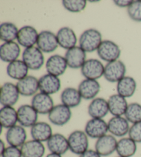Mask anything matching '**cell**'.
<instances>
[{
	"instance_id": "cell-33",
	"label": "cell",
	"mask_w": 141,
	"mask_h": 157,
	"mask_svg": "<svg viewBox=\"0 0 141 157\" xmlns=\"http://www.w3.org/2000/svg\"><path fill=\"white\" fill-rule=\"evenodd\" d=\"M136 82L132 77L125 76L117 84L118 94L124 98H130L134 95L136 89Z\"/></svg>"
},
{
	"instance_id": "cell-3",
	"label": "cell",
	"mask_w": 141,
	"mask_h": 157,
	"mask_svg": "<svg viewBox=\"0 0 141 157\" xmlns=\"http://www.w3.org/2000/svg\"><path fill=\"white\" fill-rule=\"evenodd\" d=\"M22 60L29 69L37 71L44 64V56L39 48L32 47L24 49L22 53Z\"/></svg>"
},
{
	"instance_id": "cell-43",
	"label": "cell",
	"mask_w": 141,
	"mask_h": 157,
	"mask_svg": "<svg viewBox=\"0 0 141 157\" xmlns=\"http://www.w3.org/2000/svg\"><path fill=\"white\" fill-rule=\"evenodd\" d=\"M46 157H62L61 155H59V154H54V153H50L49 154H48Z\"/></svg>"
},
{
	"instance_id": "cell-12",
	"label": "cell",
	"mask_w": 141,
	"mask_h": 157,
	"mask_svg": "<svg viewBox=\"0 0 141 157\" xmlns=\"http://www.w3.org/2000/svg\"><path fill=\"white\" fill-rule=\"evenodd\" d=\"M31 105L39 114H48L53 109L54 102L50 95L40 92L33 96Z\"/></svg>"
},
{
	"instance_id": "cell-34",
	"label": "cell",
	"mask_w": 141,
	"mask_h": 157,
	"mask_svg": "<svg viewBox=\"0 0 141 157\" xmlns=\"http://www.w3.org/2000/svg\"><path fill=\"white\" fill-rule=\"evenodd\" d=\"M19 29L15 24L4 22L0 25V38L4 42H14L17 39Z\"/></svg>"
},
{
	"instance_id": "cell-35",
	"label": "cell",
	"mask_w": 141,
	"mask_h": 157,
	"mask_svg": "<svg viewBox=\"0 0 141 157\" xmlns=\"http://www.w3.org/2000/svg\"><path fill=\"white\" fill-rule=\"evenodd\" d=\"M125 116L129 123L133 124L141 122V105L138 102H132L128 105Z\"/></svg>"
},
{
	"instance_id": "cell-36",
	"label": "cell",
	"mask_w": 141,
	"mask_h": 157,
	"mask_svg": "<svg viewBox=\"0 0 141 157\" xmlns=\"http://www.w3.org/2000/svg\"><path fill=\"white\" fill-rule=\"evenodd\" d=\"M63 7L72 13H79L85 9V0H63L62 2Z\"/></svg>"
},
{
	"instance_id": "cell-40",
	"label": "cell",
	"mask_w": 141,
	"mask_h": 157,
	"mask_svg": "<svg viewBox=\"0 0 141 157\" xmlns=\"http://www.w3.org/2000/svg\"><path fill=\"white\" fill-rule=\"evenodd\" d=\"M79 157H101V156L96 150H88L82 154H81Z\"/></svg>"
},
{
	"instance_id": "cell-22",
	"label": "cell",
	"mask_w": 141,
	"mask_h": 157,
	"mask_svg": "<svg viewBox=\"0 0 141 157\" xmlns=\"http://www.w3.org/2000/svg\"><path fill=\"white\" fill-rule=\"evenodd\" d=\"M56 37L59 46L67 50L76 47L77 43V37L74 31L67 26L59 29L56 33Z\"/></svg>"
},
{
	"instance_id": "cell-5",
	"label": "cell",
	"mask_w": 141,
	"mask_h": 157,
	"mask_svg": "<svg viewBox=\"0 0 141 157\" xmlns=\"http://www.w3.org/2000/svg\"><path fill=\"white\" fill-rule=\"evenodd\" d=\"M126 67L121 60L109 62L105 66L103 76L110 82H118L125 77Z\"/></svg>"
},
{
	"instance_id": "cell-16",
	"label": "cell",
	"mask_w": 141,
	"mask_h": 157,
	"mask_svg": "<svg viewBox=\"0 0 141 157\" xmlns=\"http://www.w3.org/2000/svg\"><path fill=\"white\" fill-rule=\"evenodd\" d=\"M108 132L114 136L123 137L129 133V121L122 116H113L107 123Z\"/></svg>"
},
{
	"instance_id": "cell-8",
	"label": "cell",
	"mask_w": 141,
	"mask_h": 157,
	"mask_svg": "<svg viewBox=\"0 0 141 157\" xmlns=\"http://www.w3.org/2000/svg\"><path fill=\"white\" fill-rule=\"evenodd\" d=\"M17 85L11 82H5L1 87L0 102L3 107H13L20 98Z\"/></svg>"
},
{
	"instance_id": "cell-42",
	"label": "cell",
	"mask_w": 141,
	"mask_h": 157,
	"mask_svg": "<svg viewBox=\"0 0 141 157\" xmlns=\"http://www.w3.org/2000/svg\"><path fill=\"white\" fill-rule=\"evenodd\" d=\"M6 146H5V143L3 140H0V150H1V154L4 152V151L6 150Z\"/></svg>"
},
{
	"instance_id": "cell-32",
	"label": "cell",
	"mask_w": 141,
	"mask_h": 157,
	"mask_svg": "<svg viewBox=\"0 0 141 157\" xmlns=\"http://www.w3.org/2000/svg\"><path fill=\"white\" fill-rule=\"evenodd\" d=\"M136 143L129 137H125L118 140L116 151L119 156L132 157L136 152Z\"/></svg>"
},
{
	"instance_id": "cell-26",
	"label": "cell",
	"mask_w": 141,
	"mask_h": 157,
	"mask_svg": "<svg viewBox=\"0 0 141 157\" xmlns=\"http://www.w3.org/2000/svg\"><path fill=\"white\" fill-rule=\"evenodd\" d=\"M88 112L92 118L103 119L110 112L108 102L103 98H94L89 103Z\"/></svg>"
},
{
	"instance_id": "cell-6",
	"label": "cell",
	"mask_w": 141,
	"mask_h": 157,
	"mask_svg": "<svg viewBox=\"0 0 141 157\" xmlns=\"http://www.w3.org/2000/svg\"><path fill=\"white\" fill-rule=\"evenodd\" d=\"M71 118V109L63 104L55 105L48 113V119L50 122L56 126L65 125L70 121Z\"/></svg>"
},
{
	"instance_id": "cell-13",
	"label": "cell",
	"mask_w": 141,
	"mask_h": 157,
	"mask_svg": "<svg viewBox=\"0 0 141 157\" xmlns=\"http://www.w3.org/2000/svg\"><path fill=\"white\" fill-rule=\"evenodd\" d=\"M39 90L42 93L51 95L57 93L61 86V80L59 77L47 74L42 75L39 79Z\"/></svg>"
},
{
	"instance_id": "cell-1",
	"label": "cell",
	"mask_w": 141,
	"mask_h": 157,
	"mask_svg": "<svg viewBox=\"0 0 141 157\" xmlns=\"http://www.w3.org/2000/svg\"><path fill=\"white\" fill-rule=\"evenodd\" d=\"M102 35L98 30L89 29L81 35L79 47L85 52L92 53L97 51L102 42Z\"/></svg>"
},
{
	"instance_id": "cell-25",
	"label": "cell",
	"mask_w": 141,
	"mask_h": 157,
	"mask_svg": "<svg viewBox=\"0 0 141 157\" xmlns=\"http://www.w3.org/2000/svg\"><path fill=\"white\" fill-rule=\"evenodd\" d=\"M31 134L32 139L39 142H47L52 136V129L45 122H37L31 128Z\"/></svg>"
},
{
	"instance_id": "cell-17",
	"label": "cell",
	"mask_w": 141,
	"mask_h": 157,
	"mask_svg": "<svg viewBox=\"0 0 141 157\" xmlns=\"http://www.w3.org/2000/svg\"><path fill=\"white\" fill-rule=\"evenodd\" d=\"M67 66L70 68L77 69L83 67L86 61V53L80 47H73L70 49L67 50L65 54Z\"/></svg>"
},
{
	"instance_id": "cell-28",
	"label": "cell",
	"mask_w": 141,
	"mask_h": 157,
	"mask_svg": "<svg viewBox=\"0 0 141 157\" xmlns=\"http://www.w3.org/2000/svg\"><path fill=\"white\" fill-rule=\"evenodd\" d=\"M21 150L23 157H43L45 148L43 143L32 139L24 143L21 147Z\"/></svg>"
},
{
	"instance_id": "cell-41",
	"label": "cell",
	"mask_w": 141,
	"mask_h": 157,
	"mask_svg": "<svg viewBox=\"0 0 141 157\" xmlns=\"http://www.w3.org/2000/svg\"><path fill=\"white\" fill-rule=\"evenodd\" d=\"M114 4L116 6H118L119 7L128 8L130 5L132 4L133 1H127V0H116V1H114Z\"/></svg>"
},
{
	"instance_id": "cell-7",
	"label": "cell",
	"mask_w": 141,
	"mask_h": 157,
	"mask_svg": "<svg viewBox=\"0 0 141 157\" xmlns=\"http://www.w3.org/2000/svg\"><path fill=\"white\" fill-rule=\"evenodd\" d=\"M105 67L97 59H89L81 67V74L85 79L97 80L104 74Z\"/></svg>"
},
{
	"instance_id": "cell-15",
	"label": "cell",
	"mask_w": 141,
	"mask_h": 157,
	"mask_svg": "<svg viewBox=\"0 0 141 157\" xmlns=\"http://www.w3.org/2000/svg\"><path fill=\"white\" fill-rule=\"evenodd\" d=\"M117 140L113 135L106 134L97 139L95 150L101 156H108L116 150Z\"/></svg>"
},
{
	"instance_id": "cell-31",
	"label": "cell",
	"mask_w": 141,
	"mask_h": 157,
	"mask_svg": "<svg viewBox=\"0 0 141 157\" xmlns=\"http://www.w3.org/2000/svg\"><path fill=\"white\" fill-rule=\"evenodd\" d=\"M81 94L78 89L73 87H67L62 91L61 94V101L62 104L68 107L74 108L78 106L81 102Z\"/></svg>"
},
{
	"instance_id": "cell-39",
	"label": "cell",
	"mask_w": 141,
	"mask_h": 157,
	"mask_svg": "<svg viewBox=\"0 0 141 157\" xmlns=\"http://www.w3.org/2000/svg\"><path fill=\"white\" fill-rule=\"evenodd\" d=\"M2 157H23L21 148L14 146H9L1 154Z\"/></svg>"
},
{
	"instance_id": "cell-38",
	"label": "cell",
	"mask_w": 141,
	"mask_h": 157,
	"mask_svg": "<svg viewBox=\"0 0 141 157\" xmlns=\"http://www.w3.org/2000/svg\"><path fill=\"white\" fill-rule=\"evenodd\" d=\"M129 137L134 140L136 143H141V122L133 124L130 127L129 131Z\"/></svg>"
},
{
	"instance_id": "cell-27",
	"label": "cell",
	"mask_w": 141,
	"mask_h": 157,
	"mask_svg": "<svg viewBox=\"0 0 141 157\" xmlns=\"http://www.w3.org/2000/svg\"><path fill=\"white\" fill-rule=\"evenodd\" d=\"M109 112L114 116H122L125 115L128 107L125 98L119 94H114L107 101Z\"/></svg>"
},
{
	"instance_id": "cell-19",
	"label": "cell",
	"mask_w": 141,
	"mask_h": 157,
	"mask_svg": "<svg viewBox=\"0 0 141 157\" xmlns=\"http://www.w3.org/2000/svg\"><path fill=\"white\" fill-rule=\"evenodd\" d=\"M26 129L21 125H15L9 129L6 133V140L10 146L20 147L26 142Z\"/></svg>"
},
{
	"instance_id": "cell-29",
	"label": "cell",
	"mask_w": 141,
	"mask_h": 157,
	"mask_svg": "<svg viewBox=\"0 0 141 157\" xmlns=\"http://www.w3.org/2000/svg\"><path fill=\"white\" fill-rule=\"evenodd\" d=\"M29 68L23 60L17 59L8 64L6 71L10 78L18 81L28 76Z\"/></svg>"
},
{
	"instance_id": "cell-20",
	"label": "cell",
	"mask_w": 141,
	"mask_h": 157,
	"mask_svg": "<svg viewBox=\"0 0 141 157\" xmlns=\"http://www.w3.org/2000/svg\"><path fill=\"white\" fill-rule=\"evenodd\" d=\"M17 87L20 95L23 96H32L37 94L39 89V80L32 75H28L17 82Z\"/></svg>"
},
{
	"instance_id": "cell-24",
	"label": "cell",
	"mask_w": 141,
	"mask_h": 157,
	"mask_svg": "<svg viewBox=\"0 0 141 157\" xmlns=\"http://www.w3.org/2000/svg\"><path fill=\"white\" fill-rule=\"evenodd\" d=\"M21 49L17 42H4L0 47V58L5 62H13L17 60L20 55Z\"/></svg>"
},
{
	"instance_id": "cell-9",
	"label": "cell",
	"mask_w": 141,
	"mask_h": 157,
	"mask_svg": "<svg viewBox=\"0 0 141 157\" xmlns=\"http://www.w3.org/2000/svg\"><path fill=\"white\" fill-rule=\"evenodd\" d=\"M37 45L42 52H54L59 46L56 35L50 31H42L39 33Z\"/></svg>"
},
{
	"instance_id": "cell-18",
	"label": "cell",
	"mask_w": 141,
	"mask_h": 157,
	"mask_svg": "<svg viewBox=\"0 0 141 157\" xmlns=\"http://www.w3.org/2000/svg\"><path fill=\"white\" fill-rule=\"evenodd\" d=\"M67 63L65 57L60 55H53L48 59L45 64V69L48 74L55 76H60L66 72Z\"/></svg>"
},
{
	"instance_id": "cell-10",
	"label": "cell",
	"mask_w": 141,
	"mask_h": 157,
	"mask_svg": "<svg viewBox=\"0 0 141 157\" xmlns=\"http://www.w3.org/2000/svg\"><path fill=\"white\" fill-rule=\"evenodd\" d=\"M108 132L107 123L103 119L92 118L87 122L85 132L92 139H97L106 135Z\"/></svg>"
},
{
	"instance_id": "cell-30",
	"label": "cell",
	"mask_w": 141,
	"mask_h": 157,
	"mask_svg": "<svg viewBox=\"0 0 141 157\" xmlns=\"http://www.w3.org/2000/svg\"><path fill=\"white\" fill-rule=\"evenodd\" d=\"M17 111L13 107H2L0 109V123L3 128L10 129L17 125Z\"/></svg>"
},
{
	"instance_id": "cell-23",
	"label": "cell",
	"mask_w": 141,
	"mask_h": 157,
	"mask_svg": "<svg viewBox=\"0 0 141 157\" xmlns=\"http://www.w3.org/2000/svg\"><path fill=\"white\" fill-rule=\"evenodd\" d=\"M101 85L96 80L85 79L81 81L78 87L82 98L85 100H92L98 95Z\"/></svg>"
},
{
	"instance_id": "cell-4",
	"label": "cell",
	"mask_w": 141,
	"mask_h": 157,
	"mask_svg": "<svg viewBox=\"0 0 141 157\" xmlns=\"http://www.w3.org/2000/svg\"><path fill=\"white\" fill-rule=\"evenodd\" d=\"M121 49L118 46L111 40H104L97 49L99 58L107 63L118 60L121 56Z\"/></svg>"
},
{
	"instance_id": "cell-21",
	"label": "cell",
	"mask_w": 141,
	"mask_h": 157,
	"mask_svg": "<svg viewBox=\"0 0 141 157\" xmlns=\"http://www.w3.org/2000/svg\"><path fill=\"white\" fill-rule=\"evenodd\" d=\"M47 147L51 153L63 155L69 149L68 140L63 134H53L47 141Z\"/></svg>"
},
{
	"instance_id": "cell-11",
	"label": "cell",
	"mask_w": 141,
	"mask_h": 157,
	"mask_svg": "<svg viewBox=\"0 0 141 157\" xmlns=\"http://www.w3.org/2000/svg\"><path fill=\"white\" fill-rule=\"evenodd\" d=\"M38 114L32 105H21L17 109L18 123L24 128H32L37 123Z\"/></svg>"
},
{
	"instance_id": "cell-14",
	"label": "cell",
	"mask_w": 141,
	"mask_h": 157,
	"mask_svg": "<svg viewBox=\"0 0 141 157\" xmlns=\"http://www.w3.org/2000/svg\"><path fill=\"white\" fill-rule=\"evenodd\" d=\"M39 33L34 27L24 26L19 29L17 35V42L23 47L30 48L37 44Z\"/></svg>"
},
{
	"instance_id": "cell-37",
	"label": "cell",
	"mask_w": 141,
	"mask_h": 157,
	"mask_svg": "<svg viewBox=\"0 0 141 157\" xmlns=\"http://www.w3.org/2000/svg\"><path fill=\"white\" fill-rule=\"evenodd\" d=\"M127 13L129 17L135 21H141V0L133 1L132 4L127 8Z\"/></svg>"
},
{
	"instance_id": "cell-44",
	"label": "cell",
	"mask_w": 141,
	"mask_h": 157,
	"mask_svg": "<svg viewBox=\"0 0 141 157\" xmlns=\"http://www.w3.org/2000/svg\"><path fill=\"white\" fill-rule=\"evenodd\" d=\"M118 157H121V156H118Z\"/></svg>"
},
{
	"instance_id": "cell-2",
	"label": "cell",
	"mask_w": 141,
	"mask_h": 157,
	"mask_svg": "<svg viewBox=\"0 0 141 157\" xmlns=\"http://www.w3.org/2000/svg\"><path fill=\"white\" fill-rule=\"evenodd\" d=\"M67 140L70 150L74 154L80 156L88 150V136L85 132L81 130L72 132L69 135Z\"/></svg>"
}]
</instances>
